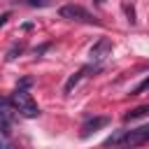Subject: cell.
Segmentation results:
<instances>
[{
	"instance_id": "obj_5",
	"label": "cell",
	"mask_w": 149,
	"mask_h": 149,
	"mask_svg": "<svg viewBox=\"0 0 149 149\" xmlns=\"http://www.w3.org/2000/svg\"><path fill=\"white\" fill-rule=\"evenodd\" d=\"M109 51H112V42H109L107 37H100V40L91 47L88 56H91L93 61H102V58H107V56H109Z\"/></svg>"
},
{
	"instance_id": "obj_8",
	"label": "cell",
	"mask_w": 149,
	"mask_h": 149,
	"mask_svg": "<svg viewBox=\"0 0 149 149\" xmlns=\"http://www.w3.org/2000/svg\"><path fill=\"white\" fill-rule=\"evenodd\" d=\"M147 114H149V105H140V107H133L130 112H126V114H123V121L130 123V121H137V119H142V116H147Z\"/></svg>"
},
{
	"instance_id": "obj_15",
	"label": "cell",
	"mask_w": 149,
	"mask_h": 149,
	"mask_svg": "<svg viewBox=\"0 0 149 149\" xmlns=\"http://www.w3.org/2000/svg\"><path fill=\"white\" fill-rule=\"evenodd\" d=\"M47 49H49V44H42V47H40V49H35V56H40V54H44V51H47Z\"/></svg>"
},
{
	"instance_id": "obj_7",
	"label": "cell",
	"mask_w": 149,
	"mask_h": 149,
	"mask_svg": "<svg viewBox=\"0 0 149 149\" xmlns=\"http://www.w3.org/2000/svg\"><path fill=\"white\" fill-rule=\"evenodd\" d=\"M88 70H91V65H86V68L77 70L74 74H70V77H68V81H65V86H63V91H65V93H72V88H74V86L79 84V79H81V77H84V74H86Z\"/></svg>"
},
{
	"instance_id": "obj_14",
	"label": "cell",
	"mask_w": 149,
	"mask_h": 149,
	"mask_svg": "<svg viewBox=\"0 0 149 149\" xmlns=\"http://www.w3.org/2000/svg\"><path fill=\"white\" fill-rule=\"evenodd\" d=\"M30 84H33V79H30V77H23V79L19 81V86H21V88H28Z\"/></svg>"
},
{
	"instance_id": "obj_3",
	"label": "cell",
	"mask_w": 149,
	"mask_h": 149,
	"mask_svg": "<svg viewBox=\"0 0 149 149\" xmlns=\"http://www.w3.org/2000/svg\"><path fill=\"white\" fill-rule=\"evenodd\" d=\"M144 142H149V123L147 126H140V128H133V130H123L121 144L137 147V144H144Z\"/></svg>"
},
{
	"instance_id": "obj_13",
	"label": "cell",
	"mask_w": 149,
	"mask_h": 149,
	"mask_svg": "<svg viewBox=\"0 0 149 149\" xmlns=\"http://www.w3.org/2000/svg\"><path fill=\"white\" fill-rule=\"evenodd\" d=\"M21 51H23V44H19V47H12V49H9V54H7V61L16 58V54H21Z\"/></svg>"
},
{
	"instance_id": "obj_4",
	"label": "cell",
	"mask_w": 149,
	"mask_h": 149,
	"mask_svg": "<svg viewBox=\"0 0 149 149\" xmlns=\"http://www.w3.org/2000/svg\"><path fill=\"white\" fill-rule=\"evenodd\" d=\"M107 123H109V119H107V116H93V119H86V121L81 123V130H79V135L86 140L91 133H95V130L105 128Z\"/></svg>"
},
{
	"instance_id": "obj_10",
	"label": "cell",
	"mask_w": 149,
	"mask_h": 149,
	"mask_svg": "<svg viewBox=\"0 0 149 149\" xmlns=\"http://www.w3.org/2000/svg\"><path fill=\"white\" fill-rule=\"evenodd\" d=\"M147 88H149V77H144V79H142V81L130 91V95H140V93H142V91H147Z\"/></svg>"
},
{
	"instance_id": "obj_1",
	"label": "cell",
	"mask_w": 149,
	"mask_h": 149,
	"mask_svg": "<svg viewBox=\"0 0 149 149\" xmlns=\"http://www.w3.org/2000/svg\"><path fill=\"white\" fill-rule=\"evenodd\" d=\"M12 105H14V109L19 112V114H23V116H28V119H33V116H37L40 114V107H37V102L33 100V95L26 91V88H21V86H16V91L12 93Z\"/></svg>"
},
{
	"instance_id": "obj_11",
	"label": "cell",
	"mask_w": 149,
	"mask_h": 149,
	"mask_svg": "<svg viewBox=\"0 0 149 149\" xmlns=\"http://www.w3.org/2000/svg\"><path fill=\"white\" fill-rule=\"evenodd\" d=\"M123 12H126V16H128V23L135 26V23H137V19H135V9H133L130 5H123Z\"/></svg>"
},
{
	"instance_id": "obj_6",
	"label": "cell",
	"mask_w": 149,
	"mask_h": 149,
	"mask_svg": "<svg viewBox=\"0 0 149 149\" xmlns=\"http://www.w3.org/2000/svg\"><path fill=\"white\" fill-rule=\"evenodd\" d=\"M12 107H14L12 100L0 95V126H9L12 123V119H14V109Z\"/></svg>"
},
{
	"instance_id": "obj_2",
	"label": "cell",
	"mask_w": 149,
	"mask_h": 149,
	"mask_svg": "<svg viewBox=\"0 0 149 149\" xmlns=\"http://www.w3.org/2000/svg\"><path fill=\"white\" fill-rule=\"evenodd\" d=\"M58 14H61V19H70V21H81V23H98V19H95L93 14H88L84 7H79V5H63V7L58 9Z\"/></svg>"
},
{
	"instance_id": "obj_9",
	"label": "cell",
	"mask_w": 149,
	"mask_h": 149,
	"mask_svg": "<svg viewBox=\"0 0 149 149\" xmlns=\"http://www.w3.org/2000/svg\"><path fill=\"white\" fill-rule=\"evenodd\" d=\"M9 126H0V149H5V147H9L12 144V140H9V130H7Z\"/></svg>"
},
{
	"instance_id": "obj_16",
	"label": "cell",
	"mask_w": 149,
	"mask_h": 149,
	"mask_svg": "<svg viewBox=\"0 0 149 149\" xmlns=\"http://www.w3.org/2000/svg\"><path fill=\"white\" fill-rule=\"evenodd\" d=\"M7 19H9V12H5V14L0 16V26H5V23H7Z\"/></svg>"
},
{
	"instance_id": "obj_17",
	"label": "cell",
	"mask_w": 149,
	"mask_h": 149,
	"mask_svg": "<svg viewBox=\"0 0 149 149\" xmlns=\"http://www.w3.org/2000/svg\"><path fill=\"white\" fill-rule=\"evenodd\" d=\"M93 2H95L98 7H102V5H105V0H93Z\"/></svg>"
},
{
	"instance_id": "obj_12",
	"label": "cell",
	"mask_w": 149,
	"mask_h": 149,
	"mask_svg": "<svg viewBox=\"0 0 149 149\" xmlns=\"http://www.w3.org/2000/svg\"><path fill=\"white\" fill-rule=\"evenodd\" d=\"M26 5H30V7H49L51 0H26Z\"/></svg>"
}]
</instances>
